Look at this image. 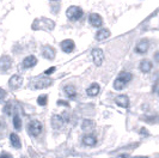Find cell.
I'll return each mask as SVG.
<instances>
[{
    "instance_id": "6da1fadb",
    "label": "cell",
    "mask_w": 159,
    "mask_h": 158,
    "mask_svg": "<svg viewBox=\"0 0 159 158\" xmlns=\"http://www.w3.org/2000/svg\"><path fill=\"white\" fill-rule=\"evenodd\" d=\"M31 28L34 30H53L55 28V23L52 19H48L46 17L36 18L32 23Z\"/></svg>"
},
{
    "instance_id": "7a4b0ae2",
    "label": "cell",
    "mask_w": 159,
    "mask_h": 158,
    "mask_svg": "<svg viewBox=\"0 0 159 158\" xmlns=\"http://www.w3.org/2000/svg\"><path fill=\"white\" fill-rule=\"evenodd\" d=\"M132 73H129V72H126V71H122L121 73L119 74V77L115 79V81H114V87L116 89V90H122L123 87L127 85L128 83L132 80Z\"/></svg>"
},
{
    "instance_id": "3957f363",
    "label": "cell",
    "mask_w": 159,
    "mask_h": 158,
    "mask_svg": "<svg viewBox=\"0 0 159 158\" xmlns=\"http://www.w3.org/2000/svg\"><path fill=\"white\" fill-rule=\"evenodd\" d=\"M83 15H84V12H83L81 7L75 6V5L70 6L66 11V16L70 21H79L80 18L83 17Z\"/></svg>"
},
{
    "instance_id": "277c9868",
    "label": "cell",
    "mask_w": 159,
    "mask_h": 158,
    "mask_svg": "<svg viewBox=\"0 0 159 158\" xmlns=\"http://www.w3.org/2000/svg\"><path fill=\"white\" fill-rule=\"evenodd\" d=\"M42 129H43V126L37 120H31L28 123V133L32 135V137H39L41 134V132H42Z\"/></svg>"
},
{
    "instance_id": "5b68a950",
    "label": "cell",
    "mask_w": 159,
    "mask_h": 158,
    "mask_svg": "<svg viewBox=\"0 0 159 158\" xmlns=\"http://www.w3.org/2000/svg\"><path fill=\"white\" fill-rule=\"evenodd\" d=\"M91 55H92V60H93V63H95L96 66H101V65L103 63L104 53L102 49L95 48V49L91 52Z\"/></svg>"
},
{
    "instance_id": "8992f818",
    "label": "cell",
    "mask_w": 159,
    "mask_h": 158,
    "mask_svg": "<svg viewBox=\"0 0 159 158\" xmlns=\"http://www.w3.org/2000/svg\"><path fill=\"white\" fill-rule=\"evenodd\" d=\"M22 84H23V78H22L20 76H18V74L12 76V77L10 78V80H8V86L11 87L12 90L19 89V87L22 86Z\"/></svg>"
},
{
    "instance_id": "52a82bcc",
    "label": "cell",
    "mask_w": 159,
    "mask_h": 158,
    "mask_svg": "<svg viewBox=\"0 0 159 158\" xmlns=\"http://www.w3.org/2000/svg\"><path fill=\"white\" fill-rule=\"evenodd\" d=\"M12 66V59L8 55H2L0 58V71L7 72Z\"/></svg>"
},
{
    "instance_id": "ba28073f",
    "label": "cell",
    "mask_w": 159,
    "mask_h": 158,
    "mask_svg": "<svg viewBox=\"0 0 159 158\" xmlns=\"http://www.w3.org/2000/svg\"><path fill=\"white\" fill-rule=\"evenodd\" d=\"M148 48H150V42H148V40L143 39L138 42V44H136V47H135V52L139 53V54H145V53L148 50Z\"/></svg>"
},
{
    "instance_id": "9c48e42d",
    "label": "cell",
    "mask_w": 159,
    "mask_h": 158,
    "mask_svg": "<svg viewBox=\"0 0 159 158\" xmlns=\"http://www.w3.org/2000/svg\"><path fill=\"white\" fill-rule=\"evenodd\" d=\"M89 22L95 28H101L103 25V18L99 16L98 13H91L90 17H89Z\"/></svg>"
},
{
    "instance_id": "30bf717a",
    "label": "cell",
    "mask_w": 159,
    "mask_h": 158,
    "mask_svg": "<svg viewBox=\"0 0 159 158\" xmlns=\"http://www.w3.org/2000/svg\"><path fill=\"white\" fill-rule=\"evenodd\" d=\"M60 47H61V49L64 50L65 53H72L74 50V48H75V43L72 40H64L61 42Z\"/></svg>"
},
{
    "instance_id": "8fae6325",
    "label": "cell",
    "mask_w": 159,
    "mask_h": 158,
    "mask_svg": "<svg viewBox=\"0 0 159 158\" xmlns=\"http://www.w3.org/2000/svg\"><path fill=\"white\" fill-rule=\"evenodd\" d=\"M53 84V80L49 78H41L39 80H36L35 81V84H34V87L35 89H44V87H48L50 86Z\"/></svg>"
},
{
    "instance_id": "7c38bea8",
    "label": "cell",
    "mask_w": 159,
    "mask_h": 158,
    "mask_svg": "<svg viewBox=\"0 0 159 158\" xmlns=\"http://www.w3.org/2000/svg\"><path fill=\"white\" fill-rule=\"evenodd\" d=\"M55 49L52 47V46H46L42 50V55L43 58H46L47 60H53L55 58Z\"/></svg>"
},
{
    "instance_id": "4fadbf2b",
    "label": "cell",
    "mask_w": 159,
    "mask_h": 158,
    "mask_svg": "<svg viewBox=\"0 0 159 158\" xmlns=\"http://www.w3.org/2000/svg\"><path fill=\"white\" fill-rule=\"evenodd\" d=\"M115 102H116L117 105L122 107V108H128V107H129V98H128V96H126V95L117 96V97L115 98Z\"/></svg>"
},
{
    "instance_id": "5bb4252c",
    "label": "cell",
    "mask_w": 159,
    "mask_h": 158,
    "mask_svg": "<svg viewBox=\"0 0 159 158\" xmlns=\"http://www.w3.org/2000/svg\"><path fill=\"white\" fill-rule=\"evenodd\" d=\"M36 63H37V59H36V56L29 55V56H26V58L23 60V67L24 68H31V67H34Z\"/></svg>"
},
{
    "instance_id": "9a60e30c",
    "label": "cell",
    "mask_w": 159,
    "mask_h": 158,
    "mask_svg": "<svg viewBox=\"0 0 159 158\" xmlns=\"http://www.w3.org/2000/svg\"><path fill=\"white\" fill-rule=\"evenodd\" d=\"M64 125V118L62 116H60V115H54L53 118H52V127L54 128V129H60L61 127Z\"/></svg>"
},
{
    "instance_id": "2e32d148",
    "label": "cell",
    "mask_w": 159,
    "mask_h": 158,
    "mask_svg": "<svg viewBox=\"0 0 159 158\" xmlns=\"http://www.w3.org/2000/svg\"><path fill=\"white\" fill-rule=\"evenodd\" d=\"M139 67H140V71L141 72H143V73H148V72L152 70V67H153V63H152L150 60L145 59V60H143V61L140 63Z\"/></svg>"
},
{
    "instance_id": "e0dca14e",
    "label": "cell",
    "mask_w": 159,
    "mask_h": 158,
    "mask_svg": "<svg viewBox=\"0 0 159 158\" xmlns=\"http://www.w3.org/2000/svg\"><path fill=\"white\" fill-rule=\"evenodd\" d=\"M109 36H110V31L108 29L103 28V29H99L97 31V34H96V40L97 41H104V40L108 39Z\"/></svg>"
},
{
    "instance_id": "ac0fdd59",
    "label": "cell",
    "mask_w": 159,
    "mask_h": 158,
    "mask_svg": "<svg viewBox=\"0 0 159 158\" xmlns=\"http://www.w3.org/2000/svg\"><path fill=\"white\" fill-rule=\"evenodd\" d=\"M99 90H101L99 85H98L97 83H93V84H91V85L88 87L86 92H88L89 96H91V97H95V96H97L98 94H99Z\"/></svg>"
},
{
    "instance_id": "d6986e66",
    "label": "cell",
    "mask_w": 159,
    "mask_h": 158,
    "mask_svg": "<svg viewBox=\"0 0 159 158\" xmlns=\"http://www.w3.org/2000/svg\"><path fill=\"white\" fill-rule=\"evenodd\" d=\"M10 142L12 144V146L15 149H20L22 147V142L19 139V137L16 134V133H11L10 134Z\"/></svg>"
},
{
    "instance_id": "ffe728a7",
    "label": "cell",
    "mask_w": 159,
    "mask_h": 158,
    "mask_svg": "<svg viewBox=\"0 0 159 158\" xmlns=\"http://www.w3.org/2000/svg\"><path fill=\"white\" fill-rule=\"evenodd\" d=\"M83 142H84L86 146H95L96 144H97V138H96L95 135H91V134L84 135Z\"/></svg>"
},
{
    "instance_id": "44dd1931",
    "label": "cell",
    "mask_w": 159,
    "mask_h": 158,
    "mask_svg": "<svg viewBox=\"0 0 159 158\" xmlns=\"http://www.w3.org/2000/svg\"><path fill=\"white\" fill-rule=\"evenodd\" d=\"M64 90L65 94L68 96L70 98H74L77 96V90H75V87L73 86V85H66Z\"/></svg>"
},
{
    "instance_id": "7402d4cb",
    "label": "cell",
    "mask_w": 159,
    "mask_h": 158,
    "mask_svg": "<svg viewBox=\"0 0 159 158\" xmlns=\"http://www.w3.org/2000/svg\"><path fill=\"white\" fill-rule=\"evenodd\" d=\"M93 127H95V122L92 120H84L83 121V125H81L83 131H91V129H93Z\"/></svg>"
},
{
    "instance_id": "603a6c76",
    "label": "cell",
    "mask_w": 159,
    "mask_h": 158,
    "mask_svg": "<svg viewBox=\"0 0 159 158\" xmlns=\"http://www.w3.org/2000/svg\"><path fill=\"white\" fill-rule=\"evenodd\" d=\"M13 126H15L17 131L22 129V118H19L17 114H15V116H13Z\"/></svg>"
},
{
    "instance_id": "cb8c5ba5",
    "label": "cell",
    "mask_w": 159,
    "mask_h": 158,
    "mask_svg": "<svg viewBox=\"0 0 159 158\" xmlns=\"http://www.w3.org/2000/svg\"><path fill=\"white\" fill-rule=\"evenodd\" d=\"M48 96L47 95H41L39 98H37V103L40 104V105H42V107H44V105H47L48 103Z\"/></svg>"
},
{
    "instance_id": "d4e9b609",
    "label": "cell",
    "mask_w": 159,
    "mask_h": 158,
    "mask_svg": "<svg viewBox=\"0 0 159 158\" xmlns=\"http://www.w3.org/2000/svg\"><path fill=\"white\" fill-rule=\"evenodd\" d=\"M4 111H5V114H7V115H12V104L7 103V104L5 105V108H4Z\"/></svg>"
},
{
    "instance_id": "484cf974",
    "label": "cell",
    "mask_w": 159,
    "mask_h": 158,
    "mask_svg": "<svg viewBox=\"0 0 159 158\" xmlns=\"http://www.w3.org/2000/svg\"><path fill=\"white\" fill-rule=\"evenodd\" d=\"M5 96H6V91H5L4 89H1V87H0V101H1V100H4V98H5Z\"/></svg>"
},
{
    "instance_id": "4316f807",
    "label": "cell",
    "mask_w": 159,
    "mask_h": 158,
    "mask_svg": "<svg viewBox=\"0 0 159 158\" xmlns=\"http://www.w3.org/2000/svg\"><path fill=\"white\" fill-rule=\"evenodd\" d=\"M114 158H148V157H130L128 155H120L117 157H114Z\"/></svg>"
},
{
    "instance_id": "83f0119b",
    "label": "cell",
    "mask_w": 159,
    "mask_h": 158,
    "mask_svg": "<svg viewBox=\"0 0 159 158\" xmlns=\"http://www.w3.org/2000/svg\"><path fill=\"white\" fill-rule=\"evenodd\" d=\"M57 104H59V105H65V107H70V103L65 102V101H61V100L57 101Z\"/></svg>"
},
{
    "instance_id": "f1b7e54d",
    "label": "cell",
    "mask_w": 159,
    "mask_h": 158,
    "mask_svg": "<svg viewBox=\"0 0 159 158\" xmlns=\"http://www.w3.org/2000/svg\"><path fill=\"white\" fill-rule=\"evenodd\" d=\"M54 71H55V67H50V68H48L47 71L44 72V74H52Z\"/></svg>"
},
{
    "instance_id": "f546056e",
    "label": "cell",
    "mask_w": 159,
    "mask_h": 158,
    "mask_svg": "<svg viewBox=\"0 0 159 158\" xmlns=\"http://www.w3.org/2000/svg\"><path fill=\"white\" fill-rule=\"evenodd\" d=\"M0 158H11V156L8 155L7 152H2V153L0 155Z\"/></svg>"
},
{
    "instance_id": "4dcf8cb0",
    "label": "cell",
    "mask_w": 159,
    "mask_h": 158,
    "mask_svg": "<svg viewBox=\"0 0 159 158\" xmlns=\"http://www.w3.org/2000/svg\"><path fill=\"white\" fill-rule=\"evenodd\" d=\"M154 60H156L157 63H159V52H157V53L154 54Z\"/></svg>"
},
{
    "instance_id": "1f68e13d",
    "label": "cell",
    "mask_w": 159,
    "mask_h": 158,
    "mask_svg": "<svg viewBox=\"0 0 159 158\" xmlns=\"http://www.w3.org/2000/svg\"><path fill=\"white\" fill-rule=\"evenodd\" d=\"M52 1H57V0H52Z\"/></svg>"
}]
</instances>
